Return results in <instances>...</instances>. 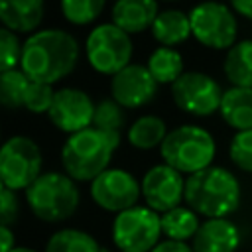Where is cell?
Segmentation results:
<instances>
[{"label": "cell", "mask_w": 252, "mask_h": 252, "mask_svg": "<svg viewBox=\"0 0 252 252\" xmlns=\"http://www.w3.org/2000/svg\"><path fill=\"white\" fill-rule=\"evenodd\" d=\"M43 156L30 136H12L0 150V179L12 191H26L41 175Z\"/></svg>", "instance_id": "cell-9"}, {"label": "cell", "mask_w": 252, "mask_h": 252, "mask_svg": "<svg viewBox=\"0 0 252 252\" xmlns=\"http://www.w3.org/2000/svg\"><path fill=\"white\" fill-rule=\"evenodd\" d=\"M189 22L193 37L209 49L228 51L236 43L238 22L232 8L222 2L205 0L193 6V10L189 12Z\"/></svg>", "instance_id": "cell-7"}, {"label": "cell", "mask_w": 252, "mask_h": 252, "mask_svg": "<svg viewBox=\"0 0 252 252\" xmlns=\"http://www.w3.org/2000/svg\"><path fill=\"white\" fill-rule=\"evenodd\" d=\"M146 67L158 85H173L185 73L183 57L173 47H156L150 53Z\"/></svg>", "instance_id": "cell-22"}, {"label": "cell", "mask_w": 252, "mask_h": 252, "mask_svg": "<svg viewBox=\"0 0 252 252\" xmlns=\"http://www.w3.org/2000/svg\"><path fill=\"white\" fill-rule=\"evenodd\" d=\"M167 126L165 122L156 116V114H144L138 120L132 122V126L128 128V144L136 150H154V148H161L165 136H167Z\"/></svg>", "instance_id": "cell-21"}, {"label": "cell", "mask_w": 252, "mask_h": 252, "mask_svg": "<svg viewBox=\"0 0 252 252\" xmlns=\"http://www.w3.org/2000/svg\"><path fill=\"white\" fill-rule=\"evenodd\" d=\"M132 51L134 47L130 33H126L112 22L94 26L85 41L87 61L100 75L112 77L124 67H128L132 59Z\"/></svg>", "instance_id": "cell-6"}, {"label": "cell", "mask_w": 252, "mask_h": 252, "mask_svg": "<svg viewBox=\"0 0 252 252\" xmlns=\"http://www.w3.org/2000/svg\"><path fill=\"white\" fill-rule=\"evenodd\" d=\"M24 43H20L18 33L10 32L8 28L0 30V73L14 71L22 63Z\"/></svg>", "instance_id": "cell-28"}, {"label": "cell", "mask_w": 252, "mask_h": 252, "mask_svg": "<svg viewBox=\"0 0 252 252\" xmlns=\"http://www.w3.org/2000/svg\"><path fill=\"white\" fill-rule=\"evenodd\" d=\"M185 203L205 219H226L240 205V183L226 167L211 165L185 179Z\"/></svg>", "instance_id": "cell-2"}, {"label": "cell", "mask_w": 252, "mask_h": 252, "mask_svg": "<svg viewBox=\"0 0 252 252\" xmlns=\"http://www.w3.org/2000/svg\"><path fill=\"white\" fill-rule=\"evenodd\" d=\"M142 197L146 207L156 213H167L185 201V179L183 173L169 167L167 163L152 165L142 177Z\"/></svg>", "instance_id": "cell-12"}, {"label": "cell", "mask_w": 252, "mask_h": 252, "mask_svg": "<svg viewBox=\"0 0 252 252\" xmlns=\"http://www.w3.org/2000/svg\"><path fill=\"white\" fill-rule=\"evenodd\" d=\"M43 0H0L2 26L14 33H30L43 22Z\"/></svg>", "instance_id": "cell-17"}, {"label": "cell", "mask_w": 252, "mask_h": 252, "mask_svg": "<svg viewBox=\"0 0 252 252\" xmlns=\"http://www.w3.org/2000/svg\"><path fill=\"white\" fill-rule=\"evenodd\" d=\"M18 217H20L18 195H16V191L2 185V189H0V222H2V226L16 224Z\"/></svg>", "instance_id": "cell-31"}, {"label": "cell", "mask_w": 252, "mask_h": 252, "mask_svg": "<svg viewBox=\"0 0 252 252\" xmlns=\"http://www.w3.org/2000/svg\"><path fill=\"white\" fill-rule=\"evenodd\" d=\"M118 146V134H106L96 128H87L83 132L71 134L61 148L63 171L73 181L93 183L102 171L108 169Z\"/></svg>", "instance_id": "cell-3"}, {"label": "cell", "mask_w": 252, "mask_h": 252, "mask_svg": "<svg viewBox=\"0 0 252 252\" xmlns=\"http://www.w3.org/2000/svg\"><path fill=\"white\" fill-rule=\"evenodd\" d=\"M124 124H126L124 108H122L114 98H102V100L96 104L93 128L102 130V132H106V134H118V136H120Z\"/></svg>", "instance_id": "cell-27"}, {"label": "cell", "mask_w": 252, "mask_h": 252, "mask_svg": "<svg viewBox=\"0 0 252 252\" xmlns=\"http://www.w3.org/2000/svg\"><path fill=\"white\" fill-rule=\"evenodd\" d=\"M94 108L96 104L85 91L75 87H63L55 91V98L47 116L57 130L71 136L87 128H93Z\"/></svg>", "instance_id": "cell-13"}, {"label": "cell", "mask_w": 252, "mask_h": 252, "mask_svg": "<svg viewBox=\"0 0 252 252\" xmlns=\"http://www.w3.org/2000/svg\"><path fill=\"white\" fill-rule=\"evenodd\" d=\"M24 193L30 211L39 220L51 224L71 219L81 203L77 181L61 171L41 173Z\"/></svg>", "instance_id": "cell-4"}, {"label": "cell", "mask_w": 252, "mask_h": 252, "mask_svg": "<svg viewBox=\"0 0 252 252\" xmlns=\"http://www.w3.org/2000/svg\"><path fill=\"white\" fill-rule=\"evenodd\" d=\"M199 226H201L199 217L189 207H177L161 215V230L167 236V240H179V242H187L189 238L193 240Z\"/></svg>", "instance_id": "cell-23"}, {"label": "cell", "mask_w": 252, "mask_h": 252, "mask_svg": "<svg viewBox=\"0 0 252 252\" xmlns=\"http://www.w3.org/2000/svg\"><path fill=\"white\" fill-rule=\"evenodd\" d=\"M163 2H175V0H163Z\"/></svg>", "instance_id": "cell-37"}, {"label": "cell", "mask_w": 252, "mask_h": 252, "mask_svg": "<svg viewBox=\"0 0 252 252\" xmlns=\"http://www.w3.org/2000/svg\"><path fill=\"white\" fill-rule=\"evenodd\" d=\"M89 193L94 205H98L102 211L118 215L136 207L142 195V183L126 169L108 167L91 183Z\"/></svg>", "instance_id": "cell-11"}, {"label": "cell", "mask_w": 252, "mask_h": 252, "mask_svg": "<svg viewBox=\"0 0 252 252\" xmlns=\"http://www.w3.org/2000/svg\"><path fill=\"white\" fill-rule=\"evenodd\" d=\"M158 0H116L112 6V24L126 33L152 30L158 18Z\"/></svg>", "instance_id": "cell-16"}, {"label": "cell", "mask_w": 252, "mask_h": 252, "mask_svg": "<svg viewBox=\"0 0 252 252\" xmlns=\"http://www.w3.org/2000/svg\"><path fill=\"white\" fill-rule=\"evenodd\" d=\"M230 8L234 14L252 20V0H230Z\"/></svg>", "instance_id": "cell-34"}, {"label": "cell", "mask_w": 252, "mask_h": 252, "mask_svg": "<svg viewBox=\"0 0 252 252\" xmlns=\"http://www.w3.org/2000/svg\"><path fill=\"white\" fill-rule=\"evenodd\" d=\"M161 234V215L150 207L136 205L112 220V242L120 252H152Z\"/></svg>", "instance_id": "cell-8"}, {"label": "cell", "mask_w": 252, "mask_h": 252, "mask_svg": "<svg viewBox=\"0 0 252 252\" xmlns=\"http://www.w3.org/2000/svg\"><path fill=\"white\" fill-rule=\"evenodd\" d=\"M240 230L228 219H205L191 240L193 252H236Z\"/></svg>", "instance_id": "cell-15"}, {"label": "cell", "mask_w": 252, "mask_h": 252, "mask_svg": "<svg viewBox=\"0 0 252 252\" xmlns=\"http://www.w3.org/2000/svg\"><path fill=\"white\" fill-rule=\"evenodd\" d=\"M152 37L161 47H175L189 39L191 33V22L189 14L181 10H163L158 14L154 26H152Z\"/></svg>", "instance_id": "cell-19"}, {"label": "cell", "mask_w": 252, "mask_h": 252, "mask_svg": "<svg viewBox=\"0 0 252 252\" xmlns=\"http://www.w3.org/2000/svg\"><path fill=\"white\" fill-rule=\"evenodd\" d=\"M158 83L146 65L130 63L110 77V98L122 108H140L156 98Z\"/></svg>", "instance_id": "cell-14"}, {"label": "cell", "mask_w": 252, "mask_h": 252, "mask_svg": "<svg viewBox=\"0 0 252 252\" xmlns=\"http://www.w3.org/2000/svg\"><path fill=\"white\" fill-rule=\"evenodd\" d=\"M224 91L207 73L201 71H185L173 85H171V98L173 104L191 116H211L220 110Z\"/></svg>", "instance_id": "cell-10"}, {"label": "cell", "mask_w": 252, "mask_h": 252, "mask_svg": "<svg viewBox=\"0 0 252 252\" xmlns=\"http://www.w3.org/2000/svg\"><path fill=\"white\" fill-rule=\"evenodd\" d=\"M159 154L163 163H167L169 167L177 169L179 173L193 175L211 167L217 154V146L211 132L203 126L181 124L165 136Z\"/></svg>", "instance_id": "cell-5"}, {"label": "cell", "mask_w": 252, "mask_h": 252, "mask_svg": "<svg viewBox=\"0 0 252 252\" xmlns=\"http://www.w3.org/2000/svg\"><path fill=\"white\" fill-rule=\"evenodd\" d=\"M96 238L81 228H61L45 244V252H100Z\"/></svg>", "instance_id": "cell-24"}, {"label": "cell", "mask_w": 252, "mask_h": 252, "mask_svg": "<svg viewBox=\"0 0 252 252\" xmlns=\"http://www.w3.org/2000/svg\"><path fill=\"white\" fill-rule=\"evenodd\" d=\"M100 252H108V250H106V248H102V250H100Z\"/></svg>", "instance_id": "cell-36"}, {"label": "cell", "mask_w": 252, "mask_h": 252, "mask_svg": "<svg viewBox=\"0 0 252 252\" xmlns=\"http://www.w3.org/2000/svg\"><path fill=\"white\" fill-rule=\"evenodd\" d=\"M79 61V41L65 30L47 28L24 41L20 69L30 81L51 85L71 75Z\"/></svg>", "instance_id": "cell-1"}, {"label": "cell", "mask_w": 252, "mask_h": 252, "mask_svg": "<svg viewBox=\"0 0 252 252\" xmlns=\"http://www.w3.org/2000/svg\"><path fill=\"white\" fill-rule=\"evenodd\" d=\"M53 98H55V91L51 85L30 81V87L24 96V108L30 110L32 114H47L51 110Z\"/></svg>", "instance_id": "cell-29"}, {"label": "cell", "mask_w": 252, "mask_h": 252, "mask_svg": "<svg viewBox=\"0 0 252 252\" xmlns=\"http://www.w3.org/2000/svg\"><path fill=\"white\" fill-rule=\"evenodd\" d=\"M30 87V79L22 69L0 73V100L6 108L18 110L24 108V96Z\"/></svg>", "instance_id": "cell-25"}, {"label": "cell", "mask_w": 252, "mask_h": 252, "mask_svg": "<svg viewBox=\"0 0 252 252\" xmlns=\"http://www.w3.org/2000/svg\"><path fill=\"white\" fill-rule=\"evenodd\" d=\"M16 248V234L12 226L0 224V252H12Z\"/></svg>", "instance_id": "cell-33"}, {"label": "cell", "mask_w": 252, "mask_h": 252, "mask_svg": "<svg viewBox=\"0 0 252 252\" xmlns=\"http://www.w3.org/2000/svg\"><path fill=\"white\" fill-rule=\"evenodd\" d=\"M222 71L232 87L252 89V39L236 41L226 51Z\"/></svg>", "instance_id": "cell-20"}, {"label": "cell", "mask_w": 252, "mask_h": 252, "mask_svg": "<svg viewBox=\"0 0 252 252\" xmlns=\"http://www.w3.org/2000/svg\"><path fill=\"white\" fill-rule=\"evenodd\" d=\"M219 112L222 120L236 132L252 130V89L230 87L224 91Z\"/></svg>", "instance_id": "cell-18"}, {"label": "cell", "mask_w": 252, "mask_h": 252, "mask_svg": "<svg viewBox=\"0 0 252 252\" xmlns=\"http://www.w3.org/2000/svg\"><path fill=\"white\" fill-rule=\"evenodd\" d=\"M152 252H193L191 244L179 242V240H163L159 242Z\"/></svg>", "instance_id": "cell-32"}, {"label": "cell", "mask_w": 252, "mask_h": 252, "mask_svg": "<svg viewBox=\"0 0 252 252\" xmlns=\"http://www.w3.org/2000/svg\"><path fill=\"white\" fill-rule=\"evenodd\" d=\"M230 161L246 173H252V130L236 132L228 146Z\"/></svg>", "instance_id": "cell-30"}, {"label": "cell", "mask_w": 252, "mask_h": 252, "mask_svg": "<svg viewBox=\"0 0 252 252\" xmlns=\"http://www.w3.org/2000/svg\"><path fill=\"white\" fill-rule=\"evenodd\" d=\"M12 252H35L33 248H28V246H16Z\"/></svg>", "instance_id": "cell-35"}, {"label": "cell", "mask_w": 252, "mask_h": 252, "mask_svg": "<svg viewBox=\"0 0 252 252\" xmlns=\"http://www.w3.org/2000/svg\"><path fill=\"white\" fill-rule=\"evenodd\" d=\"M106 0H59L61 14L73 26L93 24L104 10Z\"/></svg>", "instance_id": "cell-26"}]
</instances>
